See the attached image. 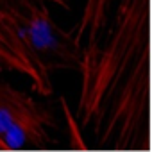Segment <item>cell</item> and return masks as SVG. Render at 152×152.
Here are the masks:
<instances>
[{
  "label": "cell",
  "instance_id": "6da1fadb",
  "mask_svg": "<svg viewBox=\"0 0 152 152\" xmlns=\"http://www.w3.org/2000/svg\"><path fill=\"white\" fill-rule=\"evenodd\" d=\"M150 0H120L106 45L84 59L79 97L81 125L95 122L100 145L136 147L148 124Z\"/></svg>",
  "mask_w": 152,
  "mask_h": 152
},
{
  "label": "cell",
  "instance_id": "7a4b0ae2",
  "mask_svg": "<svg viewBox=\"0 0 152 152\" xmlns=\"http://www.w3.org/2000/svg\"><path fill=\"white\" fill-rule=\"evenodd\" d=\"M43 0H0V68L18 72L43 97L56 70L84 66L86 50L72 31L61 29Z\"/></svg>",
  "mask_w": 152,
  "mask_h": 152
},
{
  "label": "cell",
  "instance_id": "3957f363",
  "mask_svg": "<svg viewBox=\"0 0 152 152\" xmlns=\"http://www.w3.org/2000/svg\"><path fill=\"white\" fill-rule=\"evenodd\" d=\"M54 116L31 95L0 81V150L41 148L50 143Z\"/></svg>",
  "mask_w": 152,
  "mask_h": 152
},
{
  "label": "cell",
  "instance_id": "277c9868",
  "mask_svg": "<svg viewBox=\"0 0 152 152\" xmlns=\"http://www.w3.org/2000/svg\"><path fill=\"white\" fill-rule=\"evenodd\" d=\"M111 0H86L84 4V11L83 16L79 20V23L72 29L75 39L79 43H83V39L86 38L88 43L84 45L86 50V57H90L97 48H99V34L106 25L107 20V6Z\"/></svg>",
  "mask_w": 152,
  "mask_h": 152
},
{
  "label": "cell",
  "instance_id": "5b68a950",
  "mask_svg": "<svg viewBox=\"0 0 152 152\" xmlns=\"http://www.w3.org/2000/svg\"><path fill=\"white\" fill-rule=\"evenodd\" d=\"M43 2H52V4L61 6V7H64V9L70 7V0H43Z\"/></svg>",
  "mask_w": 152,
  "mask_h": 152
},
{
  "label": "cell",
  "instance_id": "8992f818",
  "mask_svg": "<svg viewBox=\"0 0 152 152\" xmlns=\"http://www.w3.org/2000/svg\"><path fill=\"white\" fill-rule=\"evenodd\" d=\"M150 79H152V50H150Z\"/></svg>",
  "mask_w": 152,
  "mask_h": 152
}]
</instances>
